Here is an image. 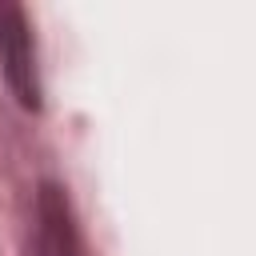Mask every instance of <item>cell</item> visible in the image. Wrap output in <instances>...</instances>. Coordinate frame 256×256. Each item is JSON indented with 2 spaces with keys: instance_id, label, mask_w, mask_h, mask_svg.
Returning <instances> with one entry per match:
<instances>
[{
  "instance_id": "1",
  "label": "cell",
  "mask_w": 256,
  "mask_h": 256,
  "mask_svg": "<svg viewBox=\"0 0 256 256\" xmlns=\"http://www.w3.org/2000/svg\"><path fill=\"white\" fill-rule=\"evenodd\" d=\"M0 68L20 100V108L40 112V72H36V44L20 4H0Z\"/></svg>"
},
{
  "instance_id": "2",
  "label": "cell",
  "mask_w": 256,
  "mask_h": 256,
  "mask_svg": "<svg viewBox=\"0 0 256 256\" xmlns=\"http://www.w3.org/2000/svg\"><path fill=\"white\" fill-rule=\"evenodd\" d=\"M40 256H80V240H76V224L68 212V200L56 184L40 188V236H36Z\"/></svg>"
}]
</instances>
